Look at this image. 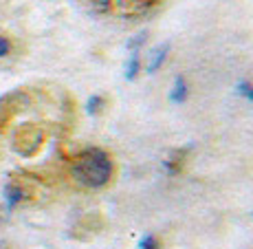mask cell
<instances>
[{
	"instance_id": "5b68a950",
	"label": "cell",
	"mask_w": 253,
	"mask_h": 249,
	"mask_svg": "<svg viewBox=\"0 0 253 249\" xmlns=\"http://www.w3.org/2000/svg\"><path fill=\"white\" fill-rule=\"evenodd\" d=\"M185 157V150H178V152H174L172 157H169L168 161H165V170H168L169 174H176V172H181V168H183V159Z\"/></svg>"
},
{
	"instance_id": "30bf717a",
	"label": "cell",
	"mask_w": 253,
	"mask_h": 249,
	"mask_svg": "<svg viewBox=\"0 0 253 249\" xmlns=\"http://www.w3.org/2000/svg\"><path fill=\"white\" fill-rule=\"evenodd\" d=\"M141 2H143V4H152L154 0H141Z\"/></svg>"
},
{
	"instance_id": "9c48e42d",
	"label": "cell",
	"mask_w": 253,
	"mask_h": 249,
	"mask_svg": "<svg viewBox=\"0 0 253 249\" xmlns=\"http://www.w3.org/2000/svg\"><path fill=\"white\" fill-rule=\"evenodd\" d=\"M7 53H9V42L4 38H0V57L7 55Z\"/></svg>"
},
{
	"instance_id": "277c9868",
	"label": "cell",
	"mask_w": 253,
	"mask_h": 249,
	"mask_svg": "<svg viewBox=\"0 0 253 249\" xmlns=\"http://www.w3.org/2000/svg\"><path fill=\"white\" fill-rule=\"evenodd\" d=\"M168 53H169V45H161L159 49H154V53H152V60H150V64H148V71H150V73L159 71L163 62L168 60Z\"/></svg>"
},
{
	"instance_id": "3957f363",
	"label": "cell",
	"mask_w": 253,
	"mask_h": 249,
	"mask_svg": "<svg viewBox=\"0 0 253 249\" xmlns=\"http://www.w3.org/2000/svg\"><path fill=\"white\" fill-rule=\"evenodd\" d=\"M187 82L183 80V77H176L174 80V89L169 91V101H174V104H183L185 100H187Z\"/></svg>"
},
{
	"instance_id": "6da1fadb",
	"label": "cell",
	"mask_w": 253,
	"mask_h": 249,
	"mask_svg": "<svg viewBox=\"0 0 253 249\" xmlns=\"http://www.w3.org/2000/svg\"><path fill=\"white\" fill-rule=\"evenodd\" d=\"M71 177L82 188L99 190L106 188L115 177V163L106 150L101 148H86L80 152L71 165Z\"/></svg>"
},
{
	"instance_id": "8992f818",
	"label": "cell",
	"mask_w": 253,
	"mask_h": 249,
	"mask_svg": "<svg viewBox=\"0 0 253 249\" xmlns=\"http://www.w3.org/2000/svg\"><path fill=\"white\" fill-rule=\"evenodd\" d=\"M101 104H104V97L95 95V97H90V100H88V104H86V110H88L90 115H95L97 110H101Z\"/></svg>"
},
{
	"instance_id": "52a82bcc",
	"label": "cell",
	"mask_w": 253,
	"mask_h": 249,
	"mask_svg": "<svg viewBox=\"0 0 253 249\" xmlns=\"http://www.w3.org/2000/svg\"><path fill=\"white\" fill-rule=\"evenodd\" d=\"M139 249H159V238L157 236H145L139 243Z\"/></svg>"
},
{
	"instance_id": "ba28073f",
	"label": "cell",
	"mask_w": 253,
	"mask_h": 249,
	"mask_svg": "<svg viewBox=\"0 0 253 249\" xmlns=\"http://www.w3.org/2000/svg\"><path fill=\"white\" fill-rule=\"evenodd\" d=\"M238 91H240L249 101H253V84L251 82H240V84H238Z\"/></svg>"
},
{
	"instance_id": "7a4b0ae2",
	"label": "cell",
	"mask_w": 253,
	"mask_h": 249,
	"mask_svg": "<svg viewBox=\"0 0 253 249\" xmlns=\"http://www.w3.org/2000/svg\"><path fill=\"white\" fill-rule=\"evenodd\" d=\"M145 42V36L141 33L137 36V40H132V51H130V60L126 64V80H134L139 73V66H141V57H139V47Z\"/></svg>"
}]
</instances>
